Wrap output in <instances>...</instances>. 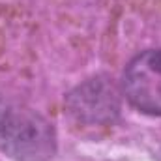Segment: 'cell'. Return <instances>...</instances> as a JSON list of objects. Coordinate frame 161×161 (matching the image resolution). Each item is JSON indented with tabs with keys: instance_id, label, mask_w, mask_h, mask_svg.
Returning <instances> with one entry per match:
<instances>
[{
	"instance_id": "cell-2",
	"label": "cell",
	"mask_w": 161,
	"mask_h": 161,
	"mask_svg": "<svg viewBox=\"0 0 161 161\" xmlns=\"http://www.w3.org/2000/svg\"><path fill=\"white\" fill-rule=\"evenodd\" d=\"M124 94L141 113L161 116V49L144 51L127 64Z\"/></svg>"
},
{
	"instance_id": "cell-3",
	"label": "cell",
	"mask_w": 161,
	"mask_h": 161,
	"mask_svg": "<svg viewBox=\"0 0 161 161\" xmlns=\"http://www.w3.org/2000/svg\"><path fill=\"white\" fill-rule=\"evenodd\" d=\"M69 111L80 122L107 124L118 114V97L111 82L105 79H90L68 97Z\"/></svg>"
},
{
	"instance_id": "cell-1",
	"label": "cell",
	"mask_w": 161,
	"mask_h": 161,
	"mask_svg": "<svg viewBox=\"0 0 161 161\" xmlns=\"http://www.w3.org/2000/svg\"><path fill=\"white\" fill-rule=\"evenodd\" d=\"M0 150L17 161H49L56 152V135L36 111L0 101Z\"/></svg>"
}]
</instances>
